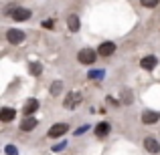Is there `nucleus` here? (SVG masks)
I'll list each match as a JSON object with an SVG mask.
<instances>
[{"mask_svg":"<svg viewBox=\"0 0 160 155\" xmlns=\"http://www.w3.org/2000/svg\"><path fill=\"white\" fill-rule=\"evenodd\" d=\"M95 58H98V52L91 51V48H83V51H79V54H77V61L81 62V65H93Z\"/></svg>","mask_w":160,"mask_h":155,"instance_id":"nucleus-1","label":"nucleus"},{"mask_svg":"<svg viewBox=\"0 0 160 155\" xmlns=\"http://www.w3.org/2000/svg\"><path fill=\"white\" fill-rule=\"evenodd\" d=\"M6 39L10 44H20L24 40V32L22 30H16V28H10V30L6 32Z\"/></svg>","mask_w":160,"mask_h":155,"instance_id":"nucleus-2","label":"nucleus"},{"mask_svg":"<svg viewBox=\"0 0 160 155\" xmlns=\"http://www.w3.org/2000/svg\"><path fill=\"white\" fill-rule=\"evenodd\" d=\"M69 131V125L67 123H55L51 129H49V137H61V135H65V133Z\"/></svg>","mask_w":160,"mask_h":155,"instance_id":"nucleus-3","label":"nucleus"},{"mask_svg":"<svg viewBox=\"0 0 160 155\" xmlns=\"http://www.w3.org/2000/svg\"><path fill=\"white\" fill-rule=\"evenodd\" d=\"M10 14H12V18L18 20V22H22V20H28V18H31V10H28V8H14Z\"/></svg>","mask_w":160,"mask_h":155,"instance_id":"nucleus-4","label":"nucleus"},{"mask_svg":"<svg viewBox=\"0 0 160 155\" xmlns=\"http://www.w3.org/2000/svg\"><path fill=\"white\" fill-rule=\"evenodd\" d=\"M144 149L148 153H158L160 151V143L154 139V137H146L144 139Z\"/></svg>","mask_w":160,"mask_h":155,"instance_id":"nucleus-5","label":"nucleus"},{"mask_svg":"<svg viewBox=\"0 0 160 155\" xmlns=\"http://www.w3.org/2000/svg\"><path fill=\"white\" fill-rule=\"evenodd\" d=\"M37 127V119L31 115H27L22 121H20V131H32V129Z\"/></svg>","mask_w":160,"mask_h":155,"instance_id":"nucleus-6","label":"nucleus"},{"mask_svg":"<svg viewBox=\"0 0 160 155\" xmlns=\"http://www.w3.org/2000/svg\"><path fill=\"white\" fill-rule=\"evenodd\" d=\"M158 119H160V115L156 111H144L142 113V123L152 125V123H158Z\"/></svg>","mask_w":160,"mask_h":155,"instance_id":"nucleus-7","label":"nucleus"},{"mask_svg":"<svg viewBox=\"0 0 160 155\" xmlns=\"http://www.w3.org/2000/svg\"><path fill=\"white\" fill-rule=\"evenodd\" d=\"M98 52L102 54V57H109V54L116 52V44H113V43H102L99 48H98Z\"/></svg>","mask_w":160,"mask_h":155,"instance_id":"nucleus-8","label":"nucleus"},{"mask_svg":"<svg viewBox=\"0 0 160 155\" xmlns=\"http://www.w3.org/2000/svg\"><path fill=\"white\" fill-rule=\"evenodd\" d=\"M37 109H39V101H37V99H28V101L24 103V109H22L24 117H27V115H32Z\"/></svg>","mask_w":160,"mask_h":155,"instance_id":"nucleus-9","label":"nucleus"},{"mask_svg":"<svg viewBox=\"0 0 160 155\" xmlns=\"http://www.w3.org/2000/svg\"><path fill=\"white\" fill-rule=\"evenodd\" d=\"M140 65H142V69H146V71H152V69H156L158 61H156V57H144V58L140 61Z\"/></svg>","mask_w":160,"mask_h":155,"instance_id":"nucleus-10","label":"nucleus"},{"mask_svg":"<svg viewBox=\"0 0 160 155\" xmlns=\"http://www.w3.org/2000/svg\"><path fill=\"white\" fill-rule=\"evenodd\" d=\"M79 99H81V95H79V93H69V95L65 97V107H67V109H73L75 105L79 103Z\"/></svg>","mask_w":160,"mask_h":155,"instance_id":"nucleus-11","label":"nucleus"},{"mask_svg":"<svg viewBox=\"0 0 160 155\" xmlns=\"http://www.w3.org/2000/svg\"><path fill=\"white\" fill-rule=\"evenodd\" d=\"M16 117V111L14 109H10V107H4L2 111H0V119L4 121V123H8V121H12Z\"/></svg>","mask_w":160,"mask_h":155,"instance_id":"nucleus-12","label":"nucleus"},{"mask_svg":"<svg viewBox=\"0 0 160 155\" xmlns=\"http://www.w3.org/2000/svg\"><path fill=\"white\" fill-rule=\"evenodd\" d=\"M67 26H69L71 32H77L79 26H81V22H79V16H77V14H71L69 18H67Z\"/></svg>","mask_w":160,"mask_h":155,"instance_id":"nucleus-13","label":"nucleus"},{"mask_svg":"<svg viewBox=\"0 0 160 155\" xmlns=\"http://www.w3.org/2000/svg\"><path fill=\"white\" fill-rule=\"evenodd\" d=\"M108 133H109V125L108 123H99L98 127H95V135L98 137H106Z\"/></svg>","mask_w":160,"mask_h":155,"instance_id":"nucleus-14","label":"nucleus"},{"mask_svg":"<svg viewBox=\"0 0 160 155\" xmlns=\"http://www.w3.org/2000/svg\"><path fill=\"white\" fill-rule=\"evenodd\" d=\"M28 73L35 75V77H39V75L43 73V66H41L39 62H31V65H28Z\"/></svg>","mask_w":160,"mask_h":155,"instance_id":"nucleus-15","label":"nucleus"},{"mask_svg":"<svg viewBox=\"0 0 160 155\" xmlns=\"http://www.w3.org/2000/svg\"><path fill=\"white\" fill-rule=\"evenodd\" d=\"M61 91H63V83H61V81H55L53 87H51V93H53V95H59Z\"/></svg>","mask_w":160,"mask_h":155,"instance_id":"nucleus-16","label":"nucleus"},{"mask_svg":"<svg viewBox=\"0 0 160 155\" xmlns=\"http://www.w3.org/2000/svg\"><path fill=\"white\" fill-rule=\"evenodd\" d=\"M132 93H130V91H122V103H126V105H130L132 103Z\"/></svg>","mask_w":160,"mask_h":155,"instance_id":"nucleus-17","label":"nucleus"},{"mask_svg":"<svg viewBox=\"0 0 160 155\" xmlns=\"http://www.w3.org/2000/svg\"><path fill=\"white\" fill-rule=\"evenodd\" d=\"M142 2V6H146V8H154V6H158V0H140Z\"/></svg>","mask_w":160,"mask_h":155,"instance_id":"nucleus-18","label":"nucleus"},{"mask_svg":"<svg viewBox=\"0 0 160 155\" xmlns=\"http://www.w3.org/2000/svg\"><path fill=\"white\" fill-rule=\"evenodd\" d=\"M6 155H18V151H16L14 145H6Z\"/></svg>","mask_w":160,"mask_h":155,"instance_id":"nucleus-19","label":"nucleus"},{"mask_svg":"<svg viewBox=\"0 0 160 155\" xmlns=\"http://www.w3.org/2000/svg\"><path fill=\"white\" fill-rule=\"evenodd\" d=\"M65 147H67V141H63V143H59V145H55V147H53V149H55V151H61V149H65Z\"/></svg>","mask_w":160,"mask_h":155,"instance_id":"nucleus-20","label":"nucleus"}]
</instances>
